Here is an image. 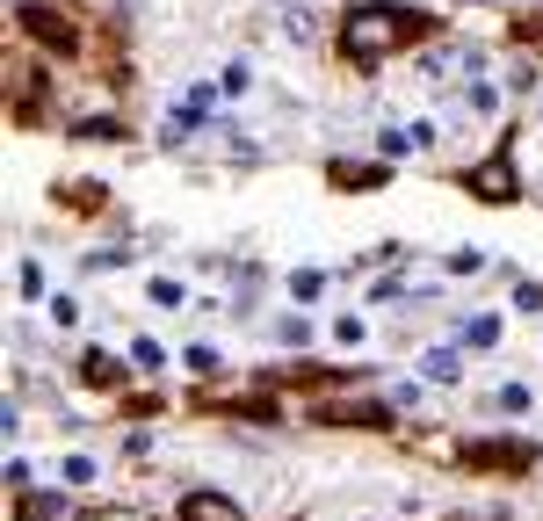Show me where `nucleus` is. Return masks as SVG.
I'll list each match as a JSON object with an SVG mask.
<instances>
[{"label":"nucleus","mask_w":543,"mask_h":521,"mask_svg":"<svg viewBox=\"0 0 543 521\" xmlns=\"http://www.w3.org/2000/svg\"><path fill=\"white\" fill-rule=\"evenodd\" d=\"M420 37H435V15H406V8H384V0L348 8V22H341V51L355 58V66H377V58L406 51Z\"/></svg>","instance_id":"f257e3e1"},{"label":"nucleus","mask_w":543,"mask_h":521,"mask_svg":"<svg viewBox=\"0 0 543 521\" xmlns=\"http://www.w3.org/2000/svg\"><path fill=\"white\" fill-rule=\"evenodd\" d=\"M471 196H486V203H515V196H522V181H515V160H507V152H493V160H478V167H471Z\"/></svg>","instance_id":"f03ea898"},{"label":"nucleus","mask_w":543,"mask_h":521,"mask_svg":"<svg viewBox=\"0 0 543 521\" xmlns=\"http://www.w3.org/2000/svg\"><path fill=\"white\" fill-rule=\"evenodd\" d=\"M22 29H29V37H37L44 51H80V22L51 15V8H22Z\"/></svg>","instance_id":"7ed1b4c3"},{"label":"nucleus","mask_w":543,"mask_h":521,"mask_svg":"<svg viewBox=\"0 0 543 521\" xmlns=\"http://www.w3.org/2000/svg\"><path fill=\"white\" fill-rule=\"evenodd\" d=\"M181 521H239L232 493H181Z\"/></svg>","instance_id":"20e7f679"},{"label":"nucleus","mask_w":543,"mask_h":521,"mask_svg":"<svg viewBox=\"0 0 543 521\" xmlns=\"http://www.w3.org/2000/svg\"><path fill=\"white\" fill-rule=\"evenodd\" d=\"M15 521H73V507L58 500V493H22V507H15Z\"/></svg>","instance_id":"39448f33"},{"label":"nucleus","mask_w":543,"mask_h":521,"mask_svg":"<svg viewBox=\"0 0 543 521\" xmlns=\"http://www.w3.org/2000/svg\"><path fill=\"white\" fill-rule=\"evenodd\" d=\"M319 413H326V420H362V427H384V406H370V398H326Z\"/></svg>","instance_id":"423d86ee"},{"label":"nucleus","mask_w":543,"mask_h":521,"mask_svg":"<svg viewBox=\"0 0 543 521\" xmlns=\"http://www.w3.org/2000/svg\"><path fill=\"white\" fill-rule=\"evenodd\" d=\"M457 341H464L471 355H486V348H500V319H486V312H478V319H464V326H457Z\"/></svg>","instance_id":"0eeeda50"},{"label":"nucleus","mask_w":543,"mask_h":521,"mask_svg":"<svg viewBox=\"0 0 543 521\" xmlns=\"http://www.w3.org/2000/svg\"><path fill=\"white\" fill-rule=\"evenodd\" d=\"M420 377H435V384H464V362L442 348V355H428V362H420Z\"/></svg>","instance_id":"6e6552de"},{"label":"nucleus","mask_w":543,"mask_h":521,"mask_svg":"<svg viewBox=\"0 0 543 521\" xmlns=\"http://www.w3.org/2000/svg\"><path fill=\"white\" fill-rule=\"evenodd\" d=\"M247 87H254V66H247V58H232V66L218 73V95H232V102H239Z\"/></svg>","instance_id":"1a4fd4ad"},{"label":"nucleus","mask_w":543,"mask_h":521,"mask_svg":"<svg viewBox=\"0 0 543 521\" xmlns=\"http://www.w3.org/2000/svg\"><path fill=\"white\" fill-rule=\"evenodd\" d=\"M319 290H326V268H290V297L297 304H312Z\"/></svg>","instance_id":"9d476101"},{"label":"nucleus","mask_w":543,"mask_h":521,"mask_svg":"<svg viewBox=\"0 0 543 521\" xmlns=\"http://www.w3.org/2000/svg\"><path fill=\"white\" fill-rule=\"evenodd\" d=\"M464 109L493 116V109H500V87H486V80H464Z\"/></svg>","instance_id":"9b49d317"},{"label":"nucleus","mask_w":543,"mask_h":521,"mask_svg":"<svg viewBox=\"0 0 543 521\" xmlns=\"http://www.w3.org/2000/svg\"><path fill=\"white\" fill-rule=\"evenodd\" d=\"M442 268H449V275H486L493 261H486V254H478V247H457V254H449Z\"/></svg>","instance_id":"f8f14e48"},{"label":"nucleus","mask_w":543,"mask_h":521,"mask_svg":"<svg viewBox=\"0 0 543 521\" xmlns=\"http://www.w3.org/2000/svg\"><path fill=\"white\" fill-rule=\"evenodd\" d=\"M95 456H66V464H58V478H66V485H95Z\"/></svg>","instance_id":"ddd939ff"},{"label":"nucleus","mask_w":543,"mask_h":521,"mask_svg":"<svg viewBox=\"0 0 543 521\" xmlns=\"http://www.w3.org/2000/svg\"><path fill=\"white\" fill-rule=\"evenodd\" d=\"M377 152H384V160H406V152H413L406 124H391V131H377Z\"/></svg>","instance_id":"4468645a"},{"label":"nucleus","mask_w":543,"mask_h":521,"mask_svg":"<svg viewBox=\"0 0 543 521\" xmlns=\"http://www.w3.org/2000/svg\"><path fill=\"white\" fill-rule=\"evenodd\" d=\"M334 341H341V348H362V341H370V319H355V312L334 319Z\"/></svg>","instance_id":"2eb2a0df"},{"label":"nucleus","mask_w":543,"mask_h":521,"mask_svg":"<svg viewBox=\"0 0 543 521\" xmlns=\"http://www.w3.org/2000/svg\"><path fill=\"white\" fill-rule=\"evenodd\" d=\"M153 304H160V312H174V304H189V290H181L174 275H160V283H153Z\"/></svg>","instance_id":"dca6fc26"},{"label":"nucleus","mask_w":543,"mask_h":521,"mask_svg":"<svg viewBox=\"0 0 543 521\" xmlns=\"http://www.w3.org/2000/svg\"><path fill=\"white\" fill-rule=\"evenodd\" d=\"M276 341H283V348H305V341H312V319H283Z\"/></svg>","instance_id":"f3484780"},{"label":"nucleus","mask_w":543,"mask_h":521,"mask_svg":"<svg viewBox=\"0 0 543 521\" xmlns=\"http://www.w3.org/2000/svg\"><path fill=\"white\" fill-rule=\"evenodd\" d=\"M493 406H500V413H529V384H500Z\"/></svg>","instance_id":"a211bd4d"},{"label":"nucleus","mask_w":543,"mask_h":521,"mask_svg":"<svg viewBox=\"0 0 543 521\" xmlns=\"http://www.w3.org/2000/svg\"><path fill=\"white\" fill-rule=\"evenodd\" d=\"M51 326H80V304H73L66 290H58V297H51Z\"/></svg>","instance_id":"6ab92c4d"},{"label":"nucleus","mask_w":543,"mask_h":521,"mask_svg":"<svg viewBox=\"0 0 543 521\" xmlns=\"http://www.w3.org/2000/svg\"><path fill=\"white\" fill-rule=\"evenodd\" d=\"M406 138H413V152H428V145H435V116H413Z\"/></svg>","instance_id":"aec40b11"},{"label":"nucleus","mask_w":543,"mask_h":521,"mask_svg":"<svg viewBox=\"0 0 543 521\" xmlns=\"http://www.w3.org/2000/svg\"><path fill=\"white\" fill-rule=\"evenodd\" d=\"M515 312H543V283H515Z\"/></svg>","instance_id":"412c9836"},{"label":"nucleus","mask_w":543,"mask_h":521,"mask_svg":"<svg viewBox=\"0 0 543 521\" xmlns=\"http://www.w3.org/2000/svg\"><path fill=\"white\" fill-rule=\"evenodd\" d=\"M131 362H138V370H160V362H167V355H160L153 341H131Z\"/></svg>","instance_id":"4be33fe9"}]
</instances>
